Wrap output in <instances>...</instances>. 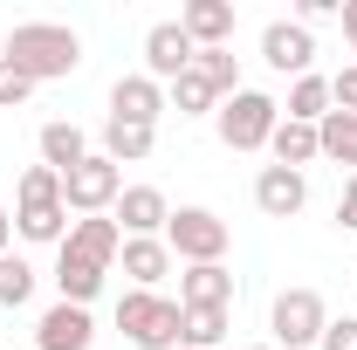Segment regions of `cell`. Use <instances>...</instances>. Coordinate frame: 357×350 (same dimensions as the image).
Wrapping results in <instances>:
<instances>
[{
  "instance_id": "1",
  "label": "cell",
  "mask_w": 357,
  "mask_h": 350,
  "mask_svg": "<svg viewBox=\"0 0 357 350\" xmlns=\"http://www.w3.org/2000/svg\"><path fill=\"white\" fill-rule=\"evenodd\" d=\"M117 254H124V227L110 213L76 220V227L62 234V248H55V289H62V303L89 309L96 289H103V275L117 268Z\"/></svg>"
},
{
  "instance_id": "2",
  "label": "cell",
  "mask_w": 357,
  "mask_h": 350,
  "mask_svg": "<svg viewBox=\"0 0 357 350\" xmlns=\"http://www.w3.org/2000/svg\"><path fill=\"white\" fill-rule=\"evenodd\" d=\"M0 55H7L14 69H28L35 83H62V76L83 69V42H76V28H62V21H21Z\"/></svg>"
},
{
  "instance_id": "3",
  "label": "cell",
  "mask_w": 357,
  "mask_h": 350,
  "mask_svg": "<svg viewBox=\"0 0 357 350\" xmlns=\"http://www.w3.org/2000/svg\"><path fill=\"white\" fill-rule=\"evenodd\" d=\"M14 234H21V241H55V248H62V234H69V206H62V172H48V165H28V172H21V206H14Z\"/></svg>"
},
{
  "instance_id": "4",
  "label": "cell",
  "mask_w": 357,
  "mask_h": 350,
  "mask_svg": "<svg viewBox=\"0 0 357 350\" xmlns=\"http://www.w3.org/2000/svg\"><path fill=\"white\" fill-rule=\"evenodd\" d=\"M178 323H185V309L158 289H124L117 296V330L137 350H178Z\"/></svg>"
},
{
  "instance_id": "5",
  "label": "cell",
  "mask_w": 357,
  "mask_h": 350,
  "mask_svg": "<svg viewBox=\"0 0 357 350\" xmlns=\"http://www.w3.org/2000/svg\"><path fill=\"white\" fill-rule=\"evenodd\" d=\"M165 248H172V261L206 268V261H227V248H234V227H227L213 206H178V213L165 220Z\"/></svg>"
},
{
  "instance_id": "6",
  "label": "cell",
  "mask_w": 357,
  "mask_h": 350,
  "mask_svg": "<svg viewBox=\"0 0 357 350\" xmlns=\"http://www.w3.org/2000/svg\"><path fill=\"white\" fill-rule=\"evenodd\" d=\"M275 124H282V103L261 96V89H241V96H227L220 110H213V131H220L227 151H268Z\"/></svg>"
},
{
  "instance_id": "7",
  "label": "cell",
  "mask_w": 357,
  "mask_h": 350,
  "mask_svg": "<svg viewBox=\"0 0 357 350\" xmlns=\"http://www.w3.org/2000/svg\"><path fill=\"white\" fill-rule=\"evenodd\" d=\"M268 330H275V350H310L330 330V309H323L316 289H282L275 309H268Z\"/></svg>"
},
{
  "instance_id": "8",
  "label": "cell",
  "mask_w": 357,
  "mask_h": 350,
  "mask_svg": "<svg viewBox=\"0 0 357 350\" xmlns=\"http://www.w3.org/2000/svg\"><path fill=\"white\" fill-rule=\"evenodd\" d=\"M117 192H124V165H110L103 151H89L76 172H62V206L69 213H110L117 206Z\"/></svg>"
},
{
  "instance_id": "9",
  "label": "cell",
  "mask_w": 357,
  "mask_h": 350,
  "mask_svg": "<svg viewBox=\"0 0 357 350\" xmlns=\"http://www.w3.org/2000/svg\"><path fill=\"white\" fill-rule=\"evenodd\" d=\"M110 220L124 227V241H165V220H172V199L158 185H124Z\"/></svg>"
},
{
  "instance_id": "10",
  "label": "cell",
  "mask_w": 357,
  "mask_h": 350,
  "mask_svg": "<svg viewBox=\"0 0 357 350\" xmlns=\"http://www.w3.org/2000/svg\"><path fill=\"white\" fill-rule=\"evenodd\" d=\"M261 62L275 76H316V35L303 21H268L261 28Z\"/></svg>"
},
{
  "instance_id": "11",
  "label": "cell",
  "mask_w": 357,
  "mask_h": 350,
  "mask_svg": "<svg viewBox=\"0 0 357 350\" xmlns=\"http://www.w3.org/2000/svg\"><path fill=\"white\" fill-rule=\"evenodd\" d=\"M192 55H199L192 35H185L178 21H158V28L144 35V76H151V83H178V76L192 69Z\"/></svg>"
},
{
  "instance_id": "12",
  "label": "cell",
  "mask_w": 357,
  "mask_h": 350,
  "mask_svg": "<svg viewBox=\"0 0 357 350\" xmlns=\"http://www.w3.org/2000/svg\"><path fill=\"white\" fill-rule=\"evenodd\" d=\"M165 83H151V76H117L110 83V117L117 124H151L158 131V117H165Z\"/></svg>"
},
{
  "instance_id": "13",
  "label": "cell",
  "mask_w": 357,
  "mask_h": 350,
  "mask_svg": "<svg viewBox=\"0 0 357 350\" xmlns=\"http://www.w3.org/2000/svg\"><path fill=\"white\" fill-rule=\"evenodd\" d=\"M255 206H261L268 220H296L310 206V178L289 172V165H261V172H255Z\"/></svg>"
},
{
  "instance_id": "14",
  "label": "cell",
  "mask_w": 357,
  "mask_h": 350,
  "mask_svg": "<svg viewBox=\"0 0 357 350\" xmlns=\"http://www.w3.org/2000/svg\"><path fill=\"white\" fill-rule=\"evenodd\" d=\"M89 344H96L89 309H76V303L42 309V323H35V350H89Z\"/></svg>"
},
{
  "instance_id": "15",
  "label": "cell",
  "mask_w": 357,
  "mask_h": 350,
  "mask_svg": "<svg viewBox=\"0 0 357 350\" xmlns=\"http://www.w3.org/2000/svg\"><path fill=\"white\" fill-rule=\"evenodd\" d=\"M178 309H234V268L227 261L185 268L178 275Z\"/></svg>"
},
{
  "instance_id": "16",
  "label": "cell",
  "mask_w": 357,
  "mask_h": 350,
  "mask_svg": "<svg viewBox=\"0 0 357 350\" xmlns=\"http://www.w3.org/2000/svg\"><path fill=\"white\" fill-rule=\"evenodd\" d=\"M178 28L192 35V48H227L234 42V7L227 0H185L178 7Z\"/></svg>"
},
{
  "instance_id": "17",
  "label": "cell",
  "mask_w": 357,
  "mask_h": 350,
  "mask_svg": "<svg viewBox=\"0 0 357 350\" xmlns=\"http://www.w3.org/2000/svg\"><path fill=\"white\" fill-rule=\"evenodd\" d=\"M124 275H131V289H158L165 275H172V248L165 241H124Z\"/></svg>"
},
{
  "instance_id": "18",
  "label": "cell",
  "mask_w": 357,
  "mask_h": 350,
  "mask_svg": "<svg viewBox=\"0 0 357 350\" xmlns=\"http://www.w3.org/2000/svg\"><path fill=\"white\" fill-rule=\"evenodd\" d=\"M83 158H89V137L76 131V124H62V117L42 124V165H48V172H76Z\"/></svg>"
},
{
  "instance_id": "19",
  "label": "cell",
  "mask_w": 357,
  "mask_h": 350,
  "mask_svg": "<svg viewBox=\"0 0 357 350\" xmlns=\"http://www.w3.org/2000/svg\"><path fill=\"white\" fill-rule=\"evenodd\" d=\"M268 151H275V165H289V172H303L310 158H323V144H316V124H275V137H268Z\"/></svg>"
},
{
  "instance_id": "20",
  "label": "cell",
  "mask_w": 357,
  "mask_h": 350,
  "mask_svg": "<svg viewBox=\"0 0 357 350\" xmlns=\"http://www.w3.org/2000/svg\"><path fill=\"white\" fill-rule=\"evenodd\" d=\"M151 144H158V131L151 124H103V158L110 165H137V158H151Z\"/></svg>"
},
{
  "instance_id": "21",
  "label": "cell",
  "mask_w": 357,
  "mask_h": 350,
  "mask_svg": "<svg viewBox=\"0 0 357 350\" xmlns=\"http://www.w3.org/2000/svg\"><path fill=\"white\" fill-rule=\"evenodd\" d=\"M316 144H323V158H337V165L357 178V117L351 110H330V117L316 124Z\"/></svg>"
},
{
  "instance_id": "22",
  "label": "cell",
  "mask_w": 357,
  "mask_h": 350,
  "mask_svg": "<svg viewBox=\"0 0 357 350\" xmlns=\"http://www.w3.org/2000/svg\"><path fill=\"white\" fill-rule=\"evenodd\" d=\"M330 117V76H296L289 83V124H323Z\"/></svg>"
},
{
  "instance_id": "23",
  "label": "cell",
  "mask_w": 357,
  "mask_h": 350,
  "mask_svg": "<svg viewBox=\"0 0 357 350\" xmlns=\"http://www.w3.org/2000/svg\"><path fill=\"white\" fill-rule=\"evenodd\" d=\"M172 103H178V117H213V110H220V89L206 83L199 69H185L172 83Z\"/></svg>"
},
{
  "instance_id": "24",
  "label": "cell",
  "mask_w": 357,
  "mask_h": 350,
  "mask_svg": "<svg viewBox=\"0 0 357 350\" xmlns=\"http://www.w3.org/2000/svg\"><path fill=\"white\" fill-rule=\"evenodd\" d=\"M220 337H227V309H185V323H178L185 350H220Z\"/></svg>"
},
{
  "instance_id": "25",
  "label": "cell",
  "mask_w": 357,
  "mask_h": 350,
  "mask_svg": "<svg viewBox=\"0 0 357 350\" xmlns=\"http://www.w3.org/2000/svg\"><path fill=\"white\" fill-rule=\"evenodd\" d=\"M192 69L220 89V103H227V96H241V62H234V48H199V55H192Z\"/></svg>"
},
{
  "instance_id": "26",
  "label": "cell",
  "mask_w": 357,
  "mask_h": 350,
  "mask_svg": "<svg viewBox=\"0 0 357 350\" xmlns=\"http://www.w3.org/2000/svg\"><path fill=\"white\" fill-rule=\"evenodd\" d=\"M28 296H35V268L21 254H0V309H21Z\"/></svg>"
},
{
  "instance_id": "27",
  "label": "cell",
  "mask_w": 357,
  "mask_h": 350,
  "mask_svg": "<svg viewBox=\"0 0 357 350\" xmlns=\"http://www.w3.org/2000/svg\"><path fill=\"white\" fill-rule=\"evenodd\" d=\"M28 96H35V76H28V69H14V62L0 55V110H21Z\"/></svg>"
},
{
  "instance_id": "28",
  "label": "cell",
  "mask_w": 357,
  "mask_h": 350,
  "mask_svg": "<svg viewBox=\"0 0 357 350\" xmlns=\"http://www.w3.org/2000/svg\"><path fill=\"white\" fill-rule=\"evenodd\" d=\"M330 110H351L357 117V62H344V69L330 76Z\"/></svg>"
},
{
  "instance_id": "29",
  "label": "cell",
  "mask_w": 357,
  "mask_h": 350,
  "mask_svg": "<svg viewBox=\"0 0 357 350\" xmlns=\"http://www.w3.org/2000/svg\"><path fill=\"white\" fill-rule=\"evenodd\" d=\"M316 350H357V316H344V323H330Z\"/></svg>"
},
{
  "instance_id": "30",
  "label": "cell",
  "mask_w": 357,
  "mask_h": 350,
  "mask_svg": "<svg viewBox=\"0 0 357 350\" xmlns=\"http://www.w3.org/2000/svg\"><path fill=\"white\" fill-rule=\"evenodd\" d=\"M337 227H344V234L357 227V178H344V192H337Z\"/></svg>"
},
{
  "instance_id": "31",
  "label": "cell",
  "mask_w": 357,
  "mask_h": 350,
  "mask_svg": "<svg viewBox=\"0 0 357 350\" xmlns=\"http://www.w3.org/2000/svg\"><path fill=\"white\" fill-rule=\"evenodd\" d=\"M330 14H337V0H303V14H296V21L310 28V21H330Z\"/></svg>"
},
{
  "instance_id": "32",
  "label": "cell",
  "mask_w": 357,
  "mask_h": 350,
  "mask_svg": "<svg viewBox=\"0 0 357 350\" xmlns=\"http://www.w3.org/2000/svg\"><path fill=\"white\" fill-rule=\"evenodd\" d=\"M337 21H344V42L357 48V0H344V7H337Z\"/></svg>"
},
{
  "instance_id": "33",
  "label": "cell",
  "mask_w": 357,
  "mask_h": 350,
  "mask_svg": "<svg viewBox=\"0 0 357 350\" xmlns=\"http://www.w3.org/2000/svg\"><path fill=\"white\" fill-rule=\"evenodd\" d=\"M7 234H14V220H7V206H0V254H7Z\"/></svg>"
},
{
  "instance_id": "34",
  "label": "cell",
  "mask_w": 357,
  "mask_h": 350,
  "mask_svg": "<svg viewBox=\"0 0 357 350\" xmlns=\"http://www.w3.org/2000/svg\"><path fill=\"white\" fill-rule=\"evenodd\" d=\"M255 350H275V344H255Z\"/></svg>"
}]
</instances>
